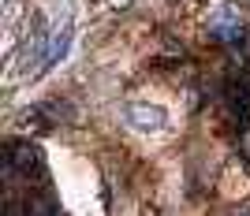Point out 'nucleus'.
Returning <instances> with one entry per match:
<instances>
[{
	"instance_id": "obj_1",
	"label": "nucleus",
	"mask_w": 250,
	"mask_h": 216,
	"mask_svg": "<svg viewBox=\"0 0 250 216\" xmlns=\"http://www.w3.org/2000/svg\"><path fill=\"white\" fill-rule=\"evenodd\" d=\"M8 175H22V179H45V160L38 153V145L30 142H8Z\"/></svg>"
},
{
	"instance_id": "obj_2",
	"label": "nucleus",
	"mask_w": 250,
	"mask_h": 216,
	"mask_svg": "<svg viewBox=\"0 0 250 216\" xmlns=\"http://www.w3.org/2000/svg\"><path fill=\"white\" fill-rule=\"evenodd\" d=\"M209 34H213L217 41L239 45V38H243V22L231 15V8H217V15H213V22H209Z\"/></svg>"
},
{
	"instance_id": "obj_3",
	"label": "nucleus",
	"mask_w": 250,
	"mask_h": 216,
	"mask_svg": "<svg viewBox=\"0 0 250 216\" xmlns=\"http://www.w3.org/2000/svg\"><path fill=\"white\" fill-rule=\"evenodd\" d=\"M228 101L235 112L250 116V71H239L235 79L228 82Z\"/></svg>"
},
{
	"instance_id": "obj_4",
	"label": "nucleus",
	"mask_w": 250,
	"mask_h": 216,
	"mask_svg": "<svg viewBox=\"0 0 250 216\" xmlns=\"http://www.w3.org/2000/svg\"><path fill=\"white\" fill-rule=\"evenodd\" d=\"M26 216H63V213L56 209V201L49 194H42V197L26 194Z\"/></svg>"
},
{
	"instance_id": "obj_5",
	"label": "nucleus",
	"mask_w": 250,
	"mask_h": 216,
	"mask_svg": "<svg viewBox=\"0 0 250 216\" xmlns=\"http://www.w3.org/2000/svg\"><path fill=\"white\" fill-rule=\"evenodd\" d=\"M127 116H131V123H138V127H165V112H161V108L146 112V104H135Z\"/></svg>"
},
{
	"instance_id": "obj_6",
	"label": "nucleus",
	"mask_w": 250,
	"mask_h": 216,
	"mask_svg": "<svg viewBox=\"0 0 250 216\" xmlns=\"http://www.w3.org/2000/svg\"><path fill=\"white\" fill-rule=\"evenodd\" d=\"M243 216H250V209H247V213H243Z\"/></svg>"
}]
</instances>
